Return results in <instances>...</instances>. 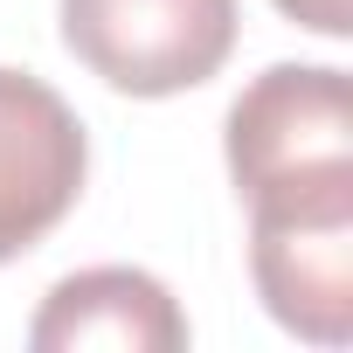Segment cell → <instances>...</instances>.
<instances>
[{
	"label": "cell",
	"instance_id": "obj_1",
	"mask_svg": "<svg viewBox=\"0 0 353 353\" xmlns=\"http://www.w3.org/2000/svg\"><path fill=\"white\" fill-rule=\"evenodd\" d=\"M229 181L250 215H353V90L325 63H270L229 104Z\"/></svg>",
	"mask_w": 353,
	"mask_h": 353
},
{
	"label": "cell",
	"instance_id": "obj_2",
	"mask_svg": "<svg viewBox=\"0 0 353 353\" xmlns=\"http://www.w3.org/2000/svg\"><path fill=\"white\" fill-rule=\"evenodd\" d=\"M63 49L125 97L208 83L236 49V0H63Z\"/></svg>",
	"mask_w": 353,
	"mask_h": 353
},
{
	"label": "cell",
	"instance_id": "obj_3",
	"mask_svg": "<svg viewBox=\"0 0 353 353\" xmlns=\"http://www.w3.org/2000/svg\"><path fill=\"white\" fill-rule=\"evenodd\" d=\"M83 118L28 70H0V263L28 256L83 194Z\"/></svg>",
	"mask_w": 353,
	"mask_h": 353
},
{
	"label": "cell",
	"instance_id": "obj_4",
	"mask_svg": "<svg viewBox=\"0 0 353 353\" xmlns=\"http://www.w3.org/2000/svg\"><path fill=\"white\" fill-rule=\"evenodd\" d=\"M250 277L263 312L312 339L346 346L353 332V215H250Z\"/></svg>",
	"mask_w": 353,
	"mask_h": 353
},
{
	"label": "cell",
	"instance_id": "obj_5",
	"mask_svg": "<svg viewBox=\"0 0 353 353\" xmlns=\"http://www.w3.org/2000/svg\"><path fill=\"white\" fill-rule=\"evenodd\" d=\"M35 353H83V346H111V353H181L188 346V319L173 305V291L145 270L104 263V270H77L63 277L35 325H28Z\"/></svg>",
	"mask_w": 353,
	"mask_h": 353
},
{
	"label": "cell",
	"instance_id": "obj_6",
	"mask_svg": "<svg viewBox=\"0 0 353 353\" xmlns=\"http://www.w3.org/2000/svg\"><path fill=\"white\" fill-rule=\"evenodd\" d=\"M277 14H291L298 28H312V35H346L353 28V0H277Z\"/></svg>",
	"mask_w": 353,
	"mask_h": 353
}]
</instances>
